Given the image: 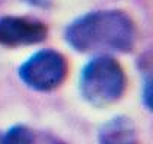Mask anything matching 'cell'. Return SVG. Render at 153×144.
Here are the masks:
<instances>
[{
	"label": "cell",
	"mask_w": 153,
	"mask_h": 144,
	"mask_svg": "<svg viewBox=\"0 0 153 144\" xmlns=\"http://www.w3.org/2000/svg\"><path fill=\"white\" fill-rule=\"evenodd\" d=\"M66 42L80 53H131L137 27L123 11H95L74 20L65 30Z\"/></svg>",
	"instance_id": "cell-1"
},
{
	"label": "cell",
	"mask_w": 153,
	"mask_h": 144,
	"mask_svg": "<svg viewBox=\"0 0 153 144\" xmlns=\"http://www.w3.org/2000/svg\"><path fill=\"white\" fill-rule=\"evenodd\" d=\"M78 87L86 102L96 108H105L123 98L128 78L123 66L114 57L101 54L84 65Z\"/></svg>",
	"instance_id": "cell-2"
},
{
	"label": "cell",
	"mask_w": 153,
	"mask_h": 144,
	"mask_svg": "<svg viewBox=\"0 0 153 144\" xmlns=\"http://www.w3.org/2000/svg\"><path fill=\"white\" fill-rule=\"evenodd\" d=\"M69 72L66 57L51 48L39 50L30 56L20 68L18 77L29 89L41 93L59 89Z\"/></svg>",
	"instance_id": "cell-3"
},
{
	"label": "cell",
	"mask_w": 153,
	"mask_h": 144,
	"mask_svg": "<svg viewBox=\"0 0 153 144\" xmlns=\"http://www.w3.org/2000/svg\"><path fill=\"white\" fill-rule=\"evenodd\" d=\"M48 27L45 23L32 17L6 15L0 18V45L27 47L47 39Z\"/></svg>",
	"instance_id": "cell-4"
},
{
	"label": "cell",
	"mask_w": 153,
	"mask_h": 144,
	"mask_svg": "<svg viewBox=\"0 0 153 144\" xmlns=\"http://www.w3.org/2000/svg\"><path fill=\"white\" fill-rule=\"evenodd\" d=\"M99 144H140L134 122L126 116H116L98 131Z\"/></svg>",
	"instance_id": "cell-5"
},
{
	"label": "cell",
	"mask_w": 153,
	"mask_h": 144,
	"mask_svg": "<svg viewBox=\"0 0 153 144\" xmlns=\"http://www.w3.org/2000/svg\"><path fill=\"white\" fill-rule=\"evenodd\" d=\"M0 144H35V135L27 126L15 125L2 134Z\"/></svg>",
	"instance_id": "cell-6"
},
{
	"label": "cell",
	"mask_w": 153,
	"mask_h": 144,
	"mask_svg": "<svg viewBox=\"0 0 153 144\" xmlns=\"http://www.w3.org/2000/svg\"><path fill=\"white\" fill-rule=\"evenodd\" d=\"M143 104L147 110H152V81L147 78L144 81V90H143Z\"/></svg>",
	"instance_id": "cell-7"
},
{
	"label": "cell",
	"mask_w": 153,
	"mask_h": 144,
	"mask_svg": "<svg viewBox=\"0 0 153 144\" xmlns=\"http://www.w3.org/2000/svg\"><path fill=\"white\" fill-rule=\"evenodd\" d=\"M0 138H2V134H0Z\"/></svg>",
	"instance_id": "cell-8"
}]
</instances>
